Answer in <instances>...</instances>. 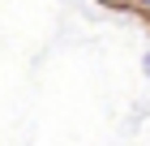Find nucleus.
Masks as SVG:
<instances>
[{
	"label": "nucleus",
	"instance_id": "1",
	"mask_svg": "<svg viewBox=\"0 0 150 146\" xmlns=\"http://www.w3.org/2000/svg\"><path fill=\"white\" fill-rule=\"evenodd\" d=\"M146 73H150V56H146Z\"/></svg>",
	"mask_w": 150,
	"mask_h": 146
}]
</instances>
